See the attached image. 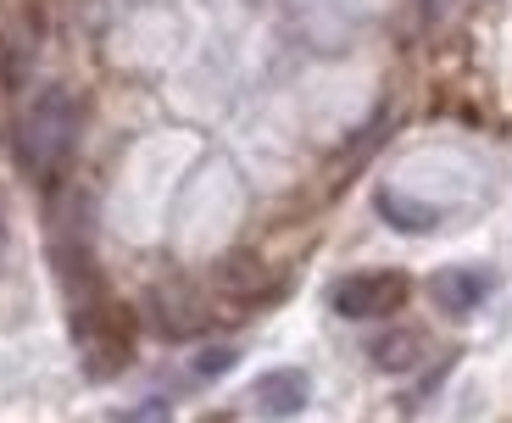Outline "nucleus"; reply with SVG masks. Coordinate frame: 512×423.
<instances>
[{"label": "nucleus", "instance_id": "1a4fd4ad", "mask_svg": "<svg viewBox=\"0 0 512 423\" xmlns=\"http://www.w3.org/2000/svg\"><path fill=\"white\" fill-rule=\"evenodd\" d=\"M234 357H240L234 346H212V351H201V357H195V379H212V373L234 368Z\"/></svg>", "mask_w": 512, "mask_h": 423}, {"label": "nucleus", "instance_id": "f257e3e1", "mask_svg": "<svg viewBox=\"0 0 512 423\" xmlns=\"http://www.w3.org/2000/svg\"><path fill=\"white\" fill-rule=\"evenodd\" d=\"M78 129H84V112H78V95L62 90V84H45L34 101L17 112L12 129V151L23 162V173L34 184H56L67 173L78 151Z\"/></svg>", "mask_w": 512, "mask_h": 423}, {"label": "nucleus", "instance_id": "39448f33", "mask_svg": "<svg viewBox=\"0 0 512 423\" xmlns=\"http://www.w3.org/2000/svg\"><path fill=\"white\" fill-rule=\"evenodd\" d=\"M485 295H490V273L485 268H440V273H429V301H435L446 318L479 312Z\"/></svg>", "mask_w": 512, "mask_h": 423}, {"label": "nucleus", "instance_id": "6e6552de", "mask_svg": "<svg viewBox=\"0 0 512 423\" xmlns=\"http://www.w3.org/2000/svg\"><path fill=\"white\" fill-rule=\"evenodd\" d=\"M418 357H423V340L412 329H390V334H379V340H373V362H379L384 373L418 368Z\"/></svg>", "mask_w": 512, "mask_h": 423}, {"label": "nucleus", "instance_id": "20e7f679", "mask_svg": "<svg viewBox=\"0 0 512 423\" xmlns=\"http://www.w3.org/2000/svg\"><path fill=\"white\" fill-rule=\"evenodd\" d=\"M407 273L396 268H373V273H346V279L334 284V312L351 323H368V318H390V312L407 301Z\"/></svg>", "mask_w": 512, "mask_h": 423}, {"label": "nucleus", "instance_id": "7ed1b4c3", "mask_svg": "<svg viewBox=\"0 0 512 423\" xmlns=\"http://www.w3.org/2000/svg\"><path fill=\"white\" fill-rule=\"evenodd\" d=\"M73 340H78V357H84V373L90 379H112L128 357H134V323L117 301L95 295L84 307H73Z\"/></svg>", "mask_w": 512, "mask_h": 423}, {"label": "nucleus", "instance_id": "9d476101", "mask_svg": "<svg viewBox=\"0 0 512 423\" xmlns=\"http://www.w3.org/2000/svg\"><path fill=\"white\" fill-rule=\"evenodd\" d=\"M117 423H173V407L167 401H140V407H128Z\"/></svg>", "mask_w": 512, "mask_h": 423}, {"label": "nucleus", "instance_id": "423d86ee", "mask_svg": "<svg viewBox=\"0 0 512 423\" xmlns=\"http://www.w3.org/2000/svg\"><path fill=\"white\" fill-rule=\"evenodd\" d=\"M151 312H156V329L173 334V340H190V334L206 323V312H201V301H195L190 284H156Z\"/></svg>", "mask_w": 512, "mask_h": 423}, {"label": "nucleus", "instance_id": "9b49d317", "mask_svg": "<svg viewBox=\"0 0 512 423\" xmlns=\"http://www.w3.org/2000/svg\"><path fill=\"white\" fill-rule=\"evenodd\" d=\"M201 423H229V418H218V412H212V418H201Z\"/></svg>", "mask_w": 512, "mask_h": 423}, {"label": "nucleus", "instance_id": "0eeeda50", "mask_svg": "<svg viewBox=\"0 0 512 423\" xmlns=\"http://www.w3.org/2000/svg\"><path fill=\"white\" fill-rule=\"evenodd\" d=\"M312 401V379L301 368H273L262 385H256V412L262 418H295V412Z\"/></svg>", "mask_w": 512, "mask_h": 423}, {"label": "nucleus", "instance_id": "f8f14e48", "mask_svg": "<svg viewBox=\"0 0 512 423\" xmlns=\"http://www.w3.org/2000/svg\"><path fill=\"white\" fill-rule=\"evenodd\" d=\"M0 234H6V218H0Z\"/></svg>", "mask_w": 512, "mask_h": 423}, {"label": "nucleus", "instance_id": "f03ea898", "mask_svg": "<svg viewBox=\"0 0 512 423\" xmlns=\"http://www.w3.org/2000/svg\"><path fill=\"white\" fill-rule=\"evenodd\" d=\"M51 257L56 273H62L73 307L95 301L101 295V279H95V212L84 195H62L51 212Z\"/></svg>", "mask_w": 512, "mask_h": 423}]
</instances>
